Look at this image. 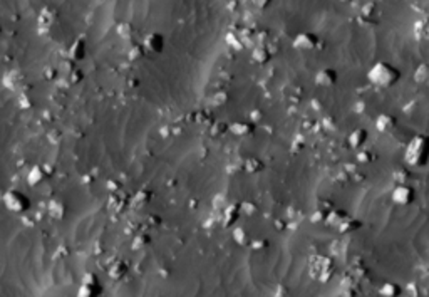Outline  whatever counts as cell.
<instances>
[{"label": "cell", "mask_w": 429, "mask_h": 297, "mask_svg": "<svg viewBox=\"0 0 429 297\" xmlns=\"http://www.w3.org/2000/svg\"><path fill=\"white\" fill-rule=\"evenodd\" d=\"M367 79H369L374 86L387 89V88H392L401 79V71L389 62L379 60V62H375L374 66L369 69Z\"/></svg>", "instance_id": "6da1fadb"}, {"label": "cell", "mask_w": 429, "mask_h": 297, "mask_svg": "<svg viewBox=\"0 0 429 297\" xmlns=\"http://www.w3.org/2000/svg\"><path fill=\"white\" fill-rule=\"evenodd\" d=\"M429 160V136L428 134H418L407 145L404 153V161L409 166H424Z\"/></svg>", "instance_id": "7a4b0ae2"}, {"label": "cell", "mask_w": 429, "mask_h": 297, "mask_svg": "<svg viewBox=\"0 0 429 297\" xmlns=\"http://www.w3.org/2000/svg\"><path fill=\"white\" fill-rule=\"evenodd\" d=\"M3 203H5L7 210L14 211V213H22V211L30 208V198L20 190H9L3 195Z\"/></svg>", "instance_id": "3957f363"}, {"label": "cell", "mask_w": 429, "mask_h": 297, "mask_svg": "<svg viewBox=\"0 0 429 297\" xmlns=\"http://www.w3.org/2000/svg\"><path fill=\"white\" fill-rule=\"evenodd\" d=\"M391 198H392V202H394L396 205L406 207V205H411V203L414 202L416 192H414V188H412V186L406 185V183H399V185L392 190Z\"/></svg>", "instance_id": "277c9868"}, {"label": "cell", "mask_w": 429, "mask_h": 297, "mask_svg": "<svg viewBox=\"0 0 429 297\" xmlns=\"http://www.w3.org/2000/svg\"><path fill=\"white\" fill-rule=\"evenodd\" d=\"M101 294V286L94 275H86L84 284L81 286L77 297H97Z\"/></svg>", "instance_id": "5b68a950"}, {"label": "cell", "mask_w": 429, "mask_h": 297, "mask_svg": "<svg viewBox=\"0 0 429 297\" xmlns=\"http://www.w3.org/2000/svg\"><path fill=\"white\" fill-rule=\"evenodd\" d=\"M318 44V39L312 32H300L295 39H293V47L302 49V51H312Z\"/></svg>", "instance_id": "8992f818"}, {"label": "cell", "mask_w": 429, "mask_h": 297, "mask_svg": "<svg viewBox=\"0 0 429 297\" xmlns=\"http://www.w3.org/2000/svg\"><path fill=\"white\" fill-rule=\"evenodd\" d=\"M337 81V72L330 67H325V69H320V71L315 74V83L318 86H324V88H330L334 86Z\"/></svg>", "instance_id": "52a82bcc"}, {"label": "cell", "mask_w": 429, "mask_h": 297, "mask_svg": "<svg viewBox=\"0 0 429 297\" xmlns=\"http://www.w3.org/2000/svg\"><path fill=\"white\" fill-rule=\"evenodd\" d=\"M144 47L149 49L154 54H158V52H161L163 47H165V39H163V35L158 34V32H151L144 39Z\"/></svg>", "instance_id": "ba28073f"}, {"label": "cell", "mask_w": 429, "mask_h": 297, "mask_svg": "<svg viewBox=\"0 0 429 297\" xmlns=\"http://www.w3.org/2000/svg\"><path fill=\"white\" fill-rule=\"evenodd\" d=\"M396 123H398V119H396L394 116L389 115V113H382V115H379L377 119H375V128L381 133H389L391 129L396 128Z\"/></svg>", "instance_id": "9c48e42d"}, {"label": "cell", "mask_w": 429, "mask_h": 297, "mask_svg": "<svg viewBox=\"0 0 429 297\" xmlns=\"http://www.w3.org/2000/svg\"><path fill=\"white\" fill-rule=\"evenodd\" d=\"M366 141H367V131L366 129H355V131H352L349 134V145H350V148H354V149H359V148H362V146L366 145Z\"/></svg>", "instance_id": "30bf717a"}, {"label": "cell", "mask_w": 429, "mask_h": 297, "mask_svg": "<svg viewBox=\"0 0 429 297\" xmlns=\"http://www.w3.org/2000/svg\"><path fill=\"white\" fill-rule=\"evenodd\" d=\"M253 129H255V124L245 123V121H235V123L230 124V131L233 133L235 136H247Z\"/></svg>", "instance_id": "8fae6325"}, {"label": "cell", "mask_w": 429, "mask_h": 297, "mask_svg": "<svg viewBox=\"0 0 429 297\" xmlns=\"http://www.w3.org/2000/svg\"><path fill=\"white\" fill-rule=\"evenodd\" d=\"M44 178H46V173H44V166L42 165L32 166L30 172H29V175H27V181H29V185H32V186L39 185Z\"/></svg>", "instance_id": "7c38bea8"}, {"label": "cell", "mask_w": 429, "mask_h": 297, "mask_svg": "<svg viewBox=\"0 0 429 297\" xmlns=\"http://www.w3.org/2000/svg\"><path fill=\"white\" fill-rule=\"evenodd\" d=\"M84 54H86V44H84V40H76V44L71 47L72 59H83Z\"/></svg>", "instance_id": "4fadbf2b"}, {"label": "cell", "mask_w": 429, "mask_h": 297, "mask_svg": "<svg viewBox=\"0 0 429 297\" xmlns=\"http://www.w3.org/2000/svg\"><path fill=\"white\" fill-rule=\"evenodd\" d=\"M253 59L258 60V62H267V60L270 59V54H268L263 47H258L253 51Z\"/></svg>", "instance_id": "5bb4252c"}, {"label": "cell", "mask_w": 429, "mask_h": 297, "mask_svg": "<svg viewBox=\"0 0 429 297\" xmlns=\"http://www.w3.org/2000/svg\"><path fill=\"white\" fill-rule=\"evenodd\" d=\"M233 235H235V240L240 243V245H245V243L248 242V234H247V230H243V229H236Z\"/></svg>", "instance_id": "9a60e30c"}, {"label": "cell", "mask_w": 429, "mask_h": 297, "mask_svg": "<svg viewBox=\"0 0 429 297\" xmlns=\"http://www.w3.org/2000/svg\"><path fill=\"white\" fill-rule=\"evenodd\" d=\"M428 79V66H419L418 71H416V81L418 83H424V81Z\"/></svg>", "instance_id": "2e32d148"}, {"label": "cell", "mask_w": 429, "mask_h": 297, "mask_svg": "<svg viewBox=\"0 0 429 297\" xmlns=\"http://www.w3.org/2000/svg\"><path fill=\"white\" fill-rule=\"evenodd\" d=\"M247 170H248V172H252V173L253 172H260V170H261V163H260L258 160H253V158H252V160L247 161Z\"/></svg>", "instance_id": "e0dca14e"}]
</instances>
